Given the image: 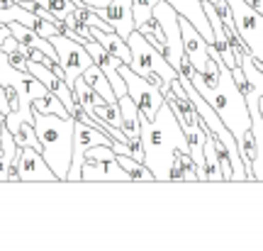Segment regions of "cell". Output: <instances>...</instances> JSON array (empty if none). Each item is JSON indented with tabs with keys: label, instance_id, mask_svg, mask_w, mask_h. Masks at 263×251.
I'll list each match as a JSON object with an SVG mask.
<instances>
[{
	"label": "cell",
	"instance_id": "obj_1",
	"mask_svg": "<svg viewBox=\"0 0 263 251\" xmlns=\"http://www.w3.org/2000/svg\"><path fill=\"white\" fill-rule=\"evenodd\" d=\"M207 54H210V59H207V66L202 74H197L190 61L180 68L178 74L188 76L190 83L195 85V91L215 107L219 120L224 122V127L232 132V137L239 144L241 137L251 130V117H249V110H246L244 95H241L234 76H232V68L219 59L215 44H207Z\"/></svg>",
	"mask_w": 263,
	"mask_h": 251
},
{
	"label": "cell",
	"instance_id": "obj_2",
	"mask_svg": "<svg viewBox=\"0 0 263 251\" xmlns=\"http://www.w3.org/2000/svg\"><path fill=\"white\" fill-rule=\"evenodd\" d=\"M139 139L144 147V164L156 181H168L171 161L176 151H190L185 132L180 130L178 117L171 110L166 98L151 120L139 112Z\"/></svg>",
	"mask_w": 263,
	"mask_h": 251
},
{
	"label": "cell",
	"instance_id": "obj_3",
	"mask_svg": "<svg viewBox=\"0 0 263 251\" xmlns=\"http://www.w3.org/2000/svg\"><path fill=\"white\" fill-rule=\"evenodd\" d=\"M34 132L42 144V156L54 171L59 181H66L68 176V166H71V151H73V124L76 120L68 117H59V115H49V112L34 110Z\"/></svg>",
	"mask_w": 263,
	"mask_h": 251
},
{
	"label": "cell",
	"instance_id": "obj_4",
	"mask_svg": "<svg viewBox=\"0 0 263 251\" xmlns=\"http://www.w3.org/2000/svg\"><path fill=\"white\" fill-rule=\"evenodd\" d=\"M0 83L8 93L10 102V115L5 117V127L15 132L20 122H32L34 120V110H32V100L39 95H47L49 88L39 78L29 74V71H17L12 68L8 61V54L0 49Z\"/></svg>",
	"mask_w": 263,
	"mask_h": 251
},
{
	"label": "cell",
	"instance_id": "obj_5",
	"mask_svg": "<svg viewBox=\"0 0 263 251\" xmlns=\"http://www.w3.org/2000/svg\"><path fill=\"white\" fill-rule=\"evenodd\" d=\"M127 44H129V51H132V61L127 66H129L134 74H139L146 81H151L163 95L168 93L171 83L178 78V71L166 61V56L161 54L139 29H134L129 37H127Z\"/></svg>",
	"mask_w": 263,
	"mask_h": 251
},
{
	"label": "cell",
	"instance_id": "obj_6",
	"mask_svg": "<svg viewBox=\"0 0 263 251\" xmlns=\"http://www.w3.org/2000/svg\"><path fill=\"white\" fill-rule=\"evenodd\" d=\"M49 42H51V47L57 49V64L64 68L66 85L73 91L76 78L83 74L88 66L93 64V59H90L88 49H85L81 42L66 37V34H61V32H59V34H51V37H49Z\"/></svg>",
	"mask_w": 263,
	"mask_h": 251
},
{
	"label": "cell",
	"instance_id": "obj_7",
	"mask_svg": "<svg viewBox=\"0 0 263 251\" xmlns=\"http://www.w3.org/2000/svg\"><path fill=\"white\" fill-rule=\"evenodd\" d=\"M120 76H122L124 85H127V95L137 102V107H139L141 115H146L151 120V117L159 112L161 105H163V93H161L151 81H146L144 76L134 74L127 64H120Z\"/></svg>",
	"mask_w": 263,
	"mask_h": 251
},
{
	"label": "cell",
	"instance_id": "obj_8",
	"mask_svg": "<svg viewBox=\"0 0 263 251\" xmlns=\"http://www.w3.org/2000/svg\"><path fill=\"white\" fill-rule=\"evenodd\" d=\"M15 164H17L20 183H34V181L37 183H51V181H59L54 176V171L49 168V164L44 161V156L32 147H20Z\"/></svg>",
	"mask_w": 263,
	"mask_h": 251
},
{
	"label": "cell",
	"instance_id": "obj_9",
	"mask_svg": "<svg viewBox=\"0 0 263 251\" xmlns=\"http://www.w3.org/2000/svg\"><path fill=\"white\" fill-rule=\"evenodd\" d=\"M83 47L88 49V54H90V59H93V64L107 76V81H110V85H112L115 95L120 98V95L127 93V85H124L122 76H120V64H122V61H120L117 56L110 54V51H107L100 42H95V39L83 42Z\"/></svg>",
	"mask_w": 263,
	"mask_h": 251
},
{
	"label": "cell",
	"instance_id": "obj_10",
	"mask_svg": "<svg viewBox=\"0 0 263 251\" xmlns=\"http://www.w3.org/2000/svg\"><path fill=\"white\" fill-rule=\"evenodd\" d=\"M95 181H115V183H132L129 173L124 171L117 158H100V161H83L81 166V183Z\"/></svg>",
	"mask_w": 263,
	"mask_h": 251
},
{
	"label": "cell",
	"instance_id": "obj_11",
	"mask_svg": "<svg viewBox=\"0 0 263 251\" xmlns=\"http://www.w3.org/2000/svg\"><path fill=\"white\" fill-rule=\"evenodd\" d=\"M178 22H180V37H183V49H185V54H188L190 64H193V68H195L197 74H202L207 66V59H210V54H207V42L205 37L197 32L193 25H190L185 17H180L178 15Z\"/></svg>",
	"mask_w": 263,
	"mask_h": 251
},
{
	"label": "cell",
	"instance_id": "obj_12",
	"mask_svg": "<svg viewBox=\"0 0 263 251\" xmlns=\"http://www.w3.org/2000/svg\"><path fill=\"white\" fill-rule=\"evenodd\" d=\"M166 3L178 12L180 17L188 20L190 25L205 37L207 44L215 42V34H212V27H210V20H207L205 10H202V0H166Z\"/></svg>",
	"mask_w": 263,
	"mask_h": 251
},
{
	"label": "cell",
	"instance_id": "obj_13",
	"mask_svg": "<svg viewBox=\"0 0 263 251\" xmlns=\"http://www.w3.org/2000/svg\"><path fill=\"white\" fill-rule=\"evenodd\" d=\"M98 15L110 22V27L120 34L122 39H127L134 32V15H132V0H112L107 8L98 10Z\"/></svg>",
	"mask_w": 263,
	"mask_h": 251
},
{
	"label": "cell",
	"instance_id": "obj_14",
	"mask_svg": "<svg viewBox=\"0 0 263 251\" xmlns=\"http://www.w3.org/2000/svg\"><path fill=\"white\" fill-rule=\"evenodd\" d=\"M90 39H95V42H100L107 51L112 56H117L122 64H129L132 61V51H129V44H127V39H122L115 29H110V32H103V29L98 27H90Z\"/></svg>",
	"mask_w": 263,
	"mask_h": 251
},
{
	"label": "cell",
	"instance_id": "obj_15",
	"mask_svg": "<svg viewBox=\"0 0 263 251\" xmlns=\"http://www.w3.org/2000/svg\"><path fill=\"white\" fill-rule=\"evenodd\" d=\"M168 181H207L205 173H200L195 161L190 158V151H176V156L171 161Z\"/></svg>",
	"mask_w": 263,
	"mask_h": 251
},
{
	"label": "cell",
	"instance_id": "obj_16",
	"mask_svg": "<svg viewBox=\"0 0 263 251\" xmlns=\"http://www.w3.org/2000/svg\"><path fill=\"white\" fill-rule=\"evenodd\" d=\"M117 105L122 112V132L129 137V141L139 139V107H137V102L124 93L117 98Z\"/></svg>",
	"mask_w": 263,
	"mask_h": 251
},
{
	"label": "cell",
	"instance_id": "obj_17",
	"mask_svg": "<svg viewBox=\"0 0 263 251\" xmlns=\"http://www.w3.org/2000/svg\"><path fill=\"white\" fill-rule=\"evenodd\" d=\"M159 0H132V15H134V29H139L144 37L154 34V5Z\"/></svg>",
	"mask_w": 263,
	"mask_h": 251
},
{
	"label": "cell",
	"instance_id": "obj_18",
	"mask_svg": "<svg viewBox=\"0 0 263 251\" xmlns=\"http://www.w3.org/2000/svg\"><path fill=\"white\" fill-rule=\"evenodd\" d=\"M81 76H83L85 83L90 85V88H93V91H95L98 95H103V98H105L107 102H117V95H115L112 85H110V81H107V76H105L103 71H100V68H98L95 64L88 66V68H85V71H83Z\"/></svg>",
	"mask_w": 263,
	"mask_h": 251
},
{
	"label": "cell",
	"instance_id": "obj_19",
	"mask_svg": "<svg viewBox=\"0 0 263 251\" xmlns=\"http://www.w3.org/2000/svg\"><path fill=\"white\" fill-rule=\"evenodd\" d=\"M202 156H205V176L207 181H215V183H222V168H219V154H217L215 147V137L207 130L205 137V149H202Z\"/></svg>",
	"mask_w": 263,
	"mask_h": 251
},
{
	"label": "cell",
	"instance_id": "obj_20",
	"mask_svg": "<svg viewBox=\"0 0 263 251\" xmlns=\"http://www.w3.org/2000/svg\"><path fill=\"white\" fill-rule=\"evenodd\" d=\"M90 115L95 120H100L107 127H115V130H122V112H120V105L117 102H98L95 107H90Z\"/></svg>",
	"mask_w": 263,
	"mask_h": 251
},
{
	"label": "cell",
	"instance_id": "obj_21",
	"mask_svg": "<svg viewBox=\"0 0 263 251\" xmlns=\"http://www.w3.org/2000/svg\"><path fill=\"white\" fill-rule=\"evenodd\" d=\"M115 158H117V164L129 173V178L134 181V183H146V181H156L154 178V173H151L149 168H146V164L144 161H137V158H132L127 156V154H115Z\"/></svg>",
	"mask_w": 263,
	"mask_h": 251
},
{
	"label": "cell",
	"instance_id": "obj_22",
	"mask_svg": "<svg viewBox=\"0 0 263 251\" xmlns=\"http://www.w3.org/2000/svg\"><path fill=\"white\" fill-rule=\"evenodd\" d=\"M32 110L49 112V115H59V117H68V115H71V112L66 110L64 102L59 100L51 91H49L47 95H39V98H34V100H32Z\"/></svg>",
	"mask_w": 263,
	"mask_h": 251
},
{
	"label": "cell",
	"instance_id": "obj_23",
	"mask_svg": "<svg viewBox=\"0 0 263 251\" xmlns=\"http://www.w3.org/2000/svg\"><path fill=\"white\" fill-rule=\"evenodd\" d=\"M239 66H241V71H244L246 81L254 85V91L263 98V71L258 68V64L254 61V56L249 54V51H244V54H241V61H239Z\"/></svg>",
	"mask_w": 263,
	"mask_h": 251
},
{
	"label": "cell",
	"instance_id": "obj_24",
	"mask_svg": "<svg viewBox=\"0 0 263 251\" xmlns=\"http://www.w3.org/2000/svg\"><path fill=\"white\" fill-rule=\"evenodd\" d=\"M12 137L17 141V147H32V149H37L42 154V144H39V137L32 122H20V127L12 132Z\"/></svg>",
	"mask_w": 263,
	"mask_h": 251
},
{
	"label": "cell",
	"instance_id": "obj_25",
	"mask_svg": "<svg viewBox=\"0 0 263 251\" xmlns=\"http://www.w3.org/2000/svg\"><path fill=\"white\" fill-rule=\"evenodd\" d=\"M0 49L8 51V54L17 49V39L12 37V32H10V27L5 25V22H0Z\"/></svg>",
	"mask_w": 263,
	"mask_h": 251
},
{
	"label": "cell",
	"instance_id": "obj_26",
	"mask_svg": "<svg viewBox=\"0 0 263 251\" xmlns=\"http://www.w3.org/2000/svg\"><path fill=\"white\" fill-rule=\"evenodd\" d=\"M0 115H10V102H8V93H5V88L0 83Z\"/></svg>",
	"mask_w": 263,
	"mask_h": 251
},
{
	"label": "cell",
	"instance_id": "obj_27",
	"mask_svg": "<svg viewBox=\"0 0 263 251\" xmlns=\"http://www.w3.org/2000/svg\"><path fill=\"white\" fill-rule=\"evenodd\" d=\"M83 5H88V8H93V10H103V8H107L112 0H81Z\"/></svg>",
	"mask_w": 263,
	"mask_h": 251
},
{
	"label": "cell",
	"instance_id": "obj_28",
	"mask_svg": "<svg viewBox=\"0 0 263 251\" xmlns=\"http://www.w3.org/2000/svg\"><path fill=\"white\" fill-rule=\"evenodd\" d=\"M261 115H263V98H261Z\"/></svg>",
	"mask_w": 263,
	"mask_h": 251
},
{
	"label": "cell",
	"instance_id": "obj_29",
	"mask_svg": "<svg viewBox=\"0 0 263 251\" xmlns=\"http://www.w3.org/2000/svg\"><path fill=\"white\" fill-rule=\"evenodd\" d=\"M210 3H217V0H210Z\"/></svg>",
	"mask_w": 263,
	"mask_h": 251
}]
</instances>
